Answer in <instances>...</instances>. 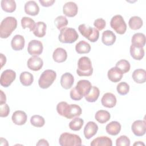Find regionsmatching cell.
Wrapping results in <instances>:
<instances>
[{
  "label": "cell",
  "instance_id": "1",
  "mask_svg": "<svg viewBox=\"0 0 146 146\" xmlns=\"http://www.w3.org/2000/svg\"><path fill=\"white\" fill-rule=\"evenodd\" d=\"M57 112L61 116L70 119L80 116L82 114L81 107L75 104H68L66 102H61L56 106Z\"/></svg>",
  "mask_w": 146,
  "mask_h": 146
},
{
  "label": "cell",
  "instance_id": "2",
  "mask_svg": "<svg viewBox=\"0 0 146 146\" xmlns=\"http://www.w3.org/2000/svg\"><path fill=\"white\" fill-rule=\"evenodd\" d=\"M17 26V21L13 17H7L3 19L0 25V36L1 38H8Z\"/></svg>",
  "mask_w": 146,
  "mask_h": 146
},
{
  "label": "cell",
  "instance_id": "3",
  "mask_svg": "<svg viewBox=\"0 0 146 146\" xmlns=\"http://www.w3.org/2000/svg\"><path fill=\"white\" fill-rule=\"evenodd\" d=\"M77 74L80 76H90L93 73V68L90 59L87 56H82L78 62Z\"/></svg>",
  "mask_w": 146,
  "mask_h": 146
},
{
  "label": "cell",
  "instance_id": "4",
  "mask_svg": "<svg viewBox=\"0 0 146 146\" xmlns=\"http://www.w3.org/2000/svg\"><path fill=\"white\" fill-rule=\"evenodd\" d=\"M60 31L58 39L61 43H72L79 38V35L75 29L64 27Z\"/></svg>",
  "mask_w": 146,
  "mask_h": 146
},
{
  "label": "cell",
  "instance_id": "5",
  "mask_svg": "<svg viewBox=\"0 0 146 146\" xmlns=\"http://www.w3.org/2000/svg\"><path fill=\"white\" fill-rule=\"evenodd\" d=\"M56 78V73L52 70H46L40 76L38 84L41 88H48L54 82Z\"/></svg>",
  "mask_w": 146,
  "mask_h": 146
},
{
  "label": "cell",
  "instance_id": "6",
  "mask_svg": "<svg viewBox=\"0 0 146 146\" xmlns=\"http://www.w3.org/2000/svg\"><path fill=\"white\" fill-rule=\"evenodd\" d=\"M80 34L91 42H96L99 37V32L95 27H92L86 24H81L78 27Z\"/></svg>",
  "mask_w": 146,
  "mask_h": 146
},
{
  "label": "cell",
  "instance_id": "7",
  "mask_svg": "<svg viewBox=\"0 0 146 146\" xmlns=\"http://www.w3.org/2000/svg\"><path fill=\"white\" fill-rule=\"evenodd\" d=\"M59 144L62 146L82 145V140L79 136L68 132L62 133L59 139Z\"/></svg>",
  "mask_w": 146,
  "mask_h": 146
},
{
  "label": "cell",
  "instance_id": "8",
  "mask_svg": "<svg viewBox=\"0 0 146 146\" xmlns=\"http://www.w3.org/2000/svg\"><path fill=\"white\" fill-rule=\"evenodd\" d=\"M110 26L119 34H124L127 30V25L120 15H116L111 18Z\"/></svg>",
  "mask_w": 146,
  "mask_h": 146
},
{
  "label": "cell",
  "instance_id": "9",
  "mask_svg": "<svg viewBox=\"0 0 146 146\" xmlns=\"http://www.w3.org/2000/svg\"><path fill=\"white\" fill-rule=\"evenodd\" d=\"M16 73L14 71L7 69L2 72L0 78L1 85L5 87H9L15 79Z\"/></svg>",
  "mask_w": 146,
  "mask_h": 146
},
{
  "label": "cell",
  "instance_id": "10",
  "mask_svg": "<svg viewBox=\"0 0 146 146\" xmlns=\"http://www.w3.org/2000/svg\"><path fill=\"white\" fill-rule=\"evenodd\" d=\"M43 46L42 43L38 40H31L27 46L28 53L33 56H38L43 52Z\"/></svg>",
  "mask_w": 146,
  "mask_h": 146
},
{
  "label": "cell",
  "instance_id": "11",
  "mask_svg": "<svg viewBox=\"0 0 146 146\" xmlns=\"http://www.w3.org/2000/svg\"><path fill=\"white\" fill-rule=\"evenodd\" d=\"M131 129L133 134L136 136H142L146 132V123L144 120H137L135 121L131 126Z\"/></svg>",
  "mask_w": 146,
  "mask_h": 146
},
{
  "label": "cell",
  "instance_id": "12",
  "mask_svg": "<svg viewBox=\"0 0 146 146\" xmlns=\"http://www.w3.org/2000/svg\"><path fill=\"white\" fill-rule=\"evenodd\" d=\"M75 88L81 95L85 97L90 92L92 85L89 80H80L78 82Z\"/></svg>",
  "mask_w": 146,
  "mask_h": 146
},
{
  "label": "cell",
  "instance_id": "13",
  "mask_svg": "<svg viewBox=\"0 0 146 146\" xmlns=\"http://www.w3.org/2000/svg\"><path fill=\"white\" fill-rule=\"evenodd\" d=\"M27 64L30 70L36 71L42 68L43 65V60L39 56H33L28 59Z\"/></svg>",
  "mask_w": 146,
  "mask_h": 146
},
{
  "label": "cell",
  "instance_id": "14",
  "mask_svg": "<svg viewBox=\"0 0 146 146\" xmlns=\"http://www.w3.org/2000/svg\"><path fill=\"white\" fill-rule=\"evenodd\" d=\"M78 11V7L77 5L74 2H66L63 7V14L68 17H74Z\"/></svg>",
  "mask_w": 146,
  "mask_h": 146
},
{
  "label": "cell",
  "instance_id": "15",
  "mask_svg": "<svg viewBox=\"0 0 146 146\" xmlns=\"http://www.w3.org/2000/svg\"><path fill=\"white\" fill-rule=\"evenodd\" d=\"M98 130V126L94 121H88L84 128V135L86 139H90L96 135Z\"/></svg>",
  "mask_w": 146,
  "mask_h": 146
},
{
  "label": "cell",
  "instance_id": "16",
  "mask_svg": "<svg viewBox=\"0 0 146 146\" xmlns=\"http://www.w3.org/2000/svg\"><path fill=\"white\" fill-rule=\"evenodd\" d=\"M116 102V96L111 92L104 94L101 99L102 104L107 108H113L115 106Z\"/></svg>",
  "mask_w": 146,
  "mask_h": 146
},
{
  "label": "cell",
  "instance_id": "17",
  "mask_svg": "<svg viewBox=\"0 0 146 146\" xmlns=\"http://www.w3.org/2000/svg\"><path fill=\"white\" fill-rule=\"evenodd\" d=\"M27 115L26 113L21 110H18L15 111L12 116H11V119L13 122L18 125H22L25 124V123L27 121Z\"/></svg>",
  "mask_w": 146,
  "mask_h": 146
},
{
  "label": "cell",
  "instance_id": "18",
  "mask_svg": "<svg viewBox=\"0 0 146 146\" xmlns=\"http://www.w3.org/2000/svg\"><path fill=\"white\" fill-rule=\"evenodd\" d=\"M25 11L30 15L35 16L38 14L39 12V7L34 1H29L25 5Z\"/></svg>",
  "mask_w": 146,
  "mask_h": 146
},
{
  "label": "cell",
  "instance_id": "19",
  "mask_svg": "<svg viewBox=\"0 0 146 146\" xmlns=\"http://www.w3.org/2000/svg\"><path fill=\"white\" fill-rule=\"evenodd\" d=\"M25 44V38L21 35H15L12 38V40L11 41V47L15 51L22 50L24 48Z\"/></svg>",
  "mask_w": 146,
  "mask_h": 146
},
{
  "label": "cell",
  "instance_id": "20",
  "mask_svg": "<svg viewBox=\"0 0 146 146\" xmlns=\"http://www.w3.org/2000/svg\"><path fill=\"white\" fill-rule=\"evenodd\" d=\"M60 82L64 89L68 90L72 86L74 82V78L71 73L66 72L62 75Z\"/></svg>",
  "mask_w": 146,
  "mask_h": 146
},
{
  "label": "cell",
  "instance_id": "21",
  "mask_svg": "<svg viewBox=\"0 0 146 146\" xmlns=\"http://www.w3.org/2000/svg\"><path fill=\"white\" fill-rule=\"evenodd\" d=\"M123 73L116 67L110 68L107 73V76L110 80L114 83H116L121 80L123 78Z\"/></svg>",
  "mask_w": 146,
  "mask_h": 146
},
{
  "label": "cell",
  "instance_id": "22",
  "mask_svg": "<svg viewBox=\"0 0 146 146\" xmlns=\"http://www.w3.org/2000/svg\"><path fill=\"white\" fill-rule=\"evenodd\" d=\"M116 36L111 30H106L102 33V41L106 46H112L116 41Z\"/></svg>",
  "mask_w": 146,
  "mask_h": 146
},
{
  "label": "cell",
  "instance_id": "23",
  "mask_svg": "<svg viewBox=\"0 0 146 146\" xmlns=\"http://www.w3.org/2000/svg\"><path fill=\"white\" fill-rule=\"evenodd\" d=\"M67 58L66 51L61 47L56 48L52 54V58L57 63H62L66 61Z\"/></svg>",
  "mask_w": 146,
  "mask_h": 146
},
{
  "label": "cell",
  "instance_id": "24",
  "mask_svg": "<svg viewBox=\"0 0 146 146\" xmlns=\"http://www.w3.org/2000/svg\"><path fill=\"white\" fill-rule=\"evenodd\" d=\"M91 146H112V140L107 136H99L94 139L91 143Z\"/></svg>",
  "mask_w": 146,
  "mask_h": 146
},
{
  "label": "cell",
  "instance_id": "25",
  "mask_svg": "<svg viewBox=\"0 0 146 146\" xmlns=\"http://www.w3.org/2000/svg\"><path fill=\"white\" fill-rule=\"evenodd\" d=\"M121 128V124L118 121H112L106 125V131L109 135L115 136L119 134Z\"/></svg>",
  "mask_w": 146,
  "mask_h": 146
},
{
  "label": "cell",
  "instance_id": "26",
  "mask_svg": "<svg viewBox=\"0 0 146 146\" xmlns=\"http://www.w3.org/2000/svg\"><path fill=\"white\" fill-rule=\"evenodd\" d=\"M130 54L134 59L140 60L144 56V50L143 47L131 44L130 46Z\"/></svg>",
  "mask_w": 146,
  "mask_h": 146
},
{
  "label": "cell",
  "instance_id": "27",
  "mask_svg": "<svg viewBox=\"0 0 146 146\" xmlns=\"http://www.w3.org/2000/svg\"><path fill=\"white\" fill-rule=\"evenodd\" d=\"M133 80L137 83H144L146 81V71L144 69L135 70L132 75Z\"/></svg>",
  "mask_w": 146,
  "mask_h": 146
},
{
  "label": "cell",
  "instance_id": "28",
  "mask_svg": "<svg viewBox=\"0 0 146 146\" xmlns=\"http://www.w3.org/2000/svg\"><path fill=\"white\" fill-rule=\"evenodd\" d=\"M46 24L43 22H38L35 24V28L33 31L35 36L38 38H42L46 35Z\"/></svg>",
  "mask_w": 146,
  "mask_h": 146
},
{
  "label": "cell",
  "instance_id": "29",
  "mask_svg": "<svg viewBox=\"0 0 146 146\" xmlns=\"http://www.w3.org/2000/svg\"><path fill=\"white\" fill-rule=\"evenodd\" d=\"M132 44L143 47L145 44V36L141 33H137L133 35L131 39Z\"/></svg>",
  "mask_w": 146,
  "mask_h": 146
},
{
  "label": "cell",
  "instance_id": "30",
  "mask_svg": "<svg viewBox=\"0 0 146 146\" xmlns=\"http://www.w3.org/2000/svg\"><path fill=\"white\" fill-rule=\"evenodd\" d=\"M110 117L111 115L110 112L103 110L98 111L95 115V119L101 124H104L107 122L110 119Z\"/></svg>",
  "mask_w": 146,
  "mask_h": 146
},
{
  "label": "cell",
  "instance_id": "31",
  "mask_svg": "<svg viewBox=\"0 0 146 146\" xmlns=\"http://www.w3.org/2000/svg\"><path fill=\"white\" fill-rule=\"evenodd\" d=\"M1 6L3 11L7 13H13L16 9V3L14 0H2Z\"/></svg>",
  "mask_w": 146,
  "mask_h": 146
},
{
  "label": "cell",
  "instance_id": "32",
  "mask_svg": "<svg viewBox=\"0 0 146 146\" xmlns=\"http://www.w3.org/2000/svg\"><path fill=\"white\" fill-rule=\"evenodd\" d=\"M21 84L24 86H30L34 81V76L32 74L27 71L22 72L19 76Z\"/></svg>",
  "mask_w": 146,
  "mask_h": 146
},
{
  "label": "cell",
  "instance_id": "33",
  "mask_svg": "<svg viewBox=\"0 0 146 146\" xmlns=\"http://www.w3.org/2000/svg\"><path fill=\"white\" fill-rule=\"evenodd\" d=\"M75 50L76 52L80 54H87L91 50V46L87 42L80 40L75 45Z\"/></svg>",
  "mask_w": 146,
  "mask_h": 146
},
{
  "label": "cell",
  "instance_id": "34",
  "mask_svg": "<svg viewBox=\"0 0 146 146\" xmlns=\"http://www.w3.org/2000/svg\"><path fill=\"white\" fill-rule=\"evenodd\" d=\"M143 25L142 19L138 16H133L131 17L128 21V25L131 29L136 30L140 29Z\"/></svg>",
  "mask_w": 146,
  "mask_h": 146
},
{
  "label": "cell",
  "instance_id": "35",
  "mask_svg": "<svg viewBox=\"0 0 146 146\" xmlns=\"http://www.w3.org/2000/svg\"><path fill=\"white\" fill-rule=\"evenodd\" d=\"M100 95L99 89L96 86H92V88L90 92L85 96L86 101L88 102H96Z\"/></svg>",
  "mask_w": 146,
  "mask_h": 146
},
{
  "label": "cell",
  "instance_id": "36",
  "mask_svg": "<svg viewBox=\"0 0 146 146\" xmlns=\"http://www.w3.org/2000/svg\"><path fill=\"white\" fill-rule=\"evenodd\" d=\"M84 120L78 117L73 118L69 123V128L72 131H79L83 125Z\"/></svg>",
  "mask_w": 146,
  "mask_h": 146
},
{
  "label": "cell",
  "instance_id": "37",
  "mask_svg": "<svg viewBox=\"0 0 146 146\" xmlns=\"http://www.w3.org/2000/svg\"><path fill=\"white\" fill-rule=\"evenodd\" d=\"M21 26L23 29L29 28L30 31H33L35 26V22L30 17H24L21 19Z\"/></svg>",
  "mask_w": 146,
  "mask_h": 146
},
{
  "label": "cell",
  "instance_id": "38",
  "mask_svg": "<svg viewBox=\"0 0 146 146\" xmlns=\"http://www.w3.org/2000/svg\"><path fill=\"white\" fill-rule=\"evenodd\" d=\"M116 67L119 69L123 74L128 72L131 68L129 62L125 59H121L116 63Z\"/></svg>",
  "mask_w": 146,
  "mask_h": 146
},
{
  "label": "cell",
  "instance_id": "39",
  "mask_svg": "<svg viewBox=\"0 0 146 146\" xmlns=\"http://www.w3.org/2000/svg\"><path fill=\"white\" fill-rule=\"evenodd\" d=\"M54 23L56 28L58 30H61L63 28L66 27V26L68 25V20L66 17L63 15H59L55 18L54 21Z\"/></svg>",
  "mask_w": 146,
  "mask_h": 146
},
{
  "label": "cell",
  "instance_id": "40",
  "mask_svg": "<svg viewBox=\"0 0 146 146\" xmlns=\"http://www.w3.org/2000/svg\"><path fill=\"white\" fill-rule=\"evenodd\" d=\"M30 123L31 125L36 127H42L44 125V119L38 115H33L30 118Z\"/></svg>",
  "mask_w": 146,
  "mask_h": 146
},
{
  "label": "cell",
  "instance_id": "41",
  "mask_svg": "<svg viewBox=\"0 0 146 146\" xmlns=\"http://www.w3.org/2000/svg\"><path fill=\"white\" fill-rule=\"evenodd\" d=\"M116 90L119 94L125 95L128 93L129 91V86L126 82H120L117 85Z\"/></svg>",
  "mask_w": 146,
  "mask_h": 146
},
{
  "label": "cell",
  "instance_id": "42",
  "mask_svg": "<svg viewBox=\"0 0 146 146\" xmlns=\"http://www.w3.org/2000/svg\"><path fill=\"white\" fill-rule=\"evenodd\" d=\"M116 146H129L130 140L125 135H121L116 140Z\"/></svg>",
  "mask_w": 146,
  "mask_h": 146
},
{
  "label": "cell",
  "instance_id": "43",
  "mask_svg": "<svg viewBox=\"0 0 146 146\" xmlns=\"http://www.w3.org/2000/svg\"><path fill=\"white\" fill-rule=\"evenodd\" d=\"M10 112V108L6 103L0 104V116L2 117H7Z\"/></svg>",
  "mask_w": 146,
  "mask_h": 146
},
{
  "label": "cell",
  "instance_id": "44",
  "mask_svg": "<svg viewBox=\"0 0 146 146\" xmlns=\"http://www.w3.org/2000/svg\"><path fill=\"white\" fill-rule=\"evenodd\" d=\"M94 25L97 30H102L106 27V22L105 20L103 18H98L95 20L94 22Z\"/></svg>",
  "mask_w": 146,
  "mask_h": 146
},
{
  "label": "cell",
  "instance_id": "45",
  "mask_svg": "<svg viewBox=\"0 0 146 146\" xmlns=\"http://www.w3.org/2000/svg\"><path fill=\"white\" fill-rule=\"evenodd\" d=\"M70 98L74 100H80L83 98V96L81 95L80 94L76 89L75 87L71 90L70 92Z\"/></svg>",
  "mask_w": 146,
  "mask_h": 146
},
{
  "label": "cell",
  "instance_id": "46",
  "mask_svg": "<svg viewBox=\"0 0 146 146\" xmlns=\"http://www.w3.org/2000/svg\"><path fill=\"white\" fill-rule=\"evenodd\" d=\"M39 3L43 7H49L52 6L55 2V0H48V1H43V0H39Z\"/></svg>",
  "mask_w": 146,
  "mask_h": 146
},
{
  "label": "cell",
  "instance_id": "47",
  "mask_svg": "<svg viewBox=\"0 0 146 146\" xmlns=\"http://www.w3.org/2000/svg\"><path fill=\"white\" fill-rule=\"evenodd\" d=\"M0 92H1V96H0V104H3V103H6V97L5 94L2 90H0Z\"/></svg>",
  "mask_w": 146,
  "mask_h": 146
},
{
  "label": "cell",
  "instance_id": "48",
  "mask_svg": "<svg viewBox=\"0 0 146 146\" xmlns=\"http://www.w3.org/2000/svg\"><path fill=\"white\" fill-rule=\"evenodd\" d=\"M36 145L37 146H38V145H44V146L47 145V146H48L49 144H48V141L46 140H45L44 139H40L38 141V142L36 143Z\"/></svg>",
  "mask_w": 146,
  "mask_h": 146
},
{
  "label": "cell",
  "instance_id": "49",
  "mask_svg": "<svg viewBox=\"0 0 146 146\" xmlns=\"http://www.w3.org/2000/svg\"><path fill=\"white\" fill-rule=\"evenodd\" d=\"M1 56V68L5 64L6 62V58L3 54H0Z\"/></svg>",
  "mask_w": 146,
  "mask_h": 146
},
{
  "label": "cell",
  "instance_id": "50",
  "mask_svg": "<svg viewBox=\"0 0 146 146\" xmlns=\"http://www.w3.org/2000/svg\"><path fill=\"white\" fill-rule=\"evenodd\" d=\"M144 145L145 144H144V143H142L141 141H137V142H136L133 144V145Z\"/></svg>",
  "mask_w": 146,
  "mask_h": 146
}]
</instances>
